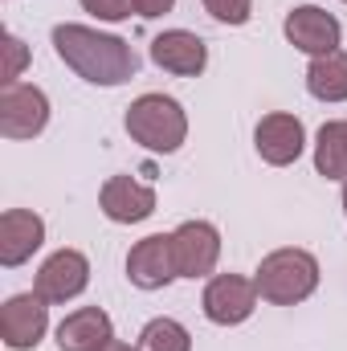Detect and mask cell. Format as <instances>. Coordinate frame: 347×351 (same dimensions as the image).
<instances>
[{
    "mask_svg": "<svg viewBox=\"0 0 347 351\" xmlns=\"http://www.w3.org/2000/svg\"><path fill=\"white\" fill-rule=\"evenodd\" d=\"M200 4H204V12H208L213 21L233 25V29L254 16V0H200Z\"/></svg>",
    "mask_w": 347,
    "mask_h": 351,
    "instance_id": "d6986e66",
    "label": "cell"
},
{
    "mask_svg": "<svg viewBox=\"0 0 347 351\" xmlns=\"http://www.w3.org/2000/svg\"><path fill=\"white\" fill-rule=\"evenodd\" d=\"M78 4L86 8L90 16L106 21V25H119V21H127L135 12V0H78Z\"/></svg>",
    "mask_w": 347,
    "mask_h": 351,
    "instance_id": "44dd1931",
    "label": "cell"
},
{
    "mask_svg": "<svg viewBox=\"0 0 347 351\" xmlns=\"http://www.w3.org/2000/svg\"><path fill=\"white\" fill-rule=\"evenodd\" d=\"M53 49L90 86H123L139 70V53L131 49V41L98 33L90 25H53Z\"/></svg>",
    "mask_w": 347,
    "mask_h": 351,
    "instance_id": "6da1fadb",
    "label": "cell"
},
{
    "mask_svg": "<svg viewBox=\"0 0 347 351\" xmlns=\"http://www.w3.org/2000/svg\"><path fill=\"white\" fill-rule=\"evenodd\" d=\"M98 208L115 225H139L156 213V188L139 184L135 176H110L98 192Z\"/></svg>",
    "mask_w": 347,
    "mask_h": 351,
    "instance_id": "4fadbf2b",
    "label": "cell"
},
{
    "mask_svg": "<svg viewBox=\"0 0 347 351\" xmlns=\"http://www.w3.org/2000/svg\"><path fill=\"white\" fill-rule=\"evenodd\" d=\"M123 127L139 147H147L156 156H172L188 139V114L172 94H139L127 106Z\"/></svg>",
    "mask_w": 347,
    "mask_h": 351,
    "instance_id": "7a4b0ae2",
    "label": "cell"
},
{
    "mask_svg": "<svg viewBox=\"0 0 347 351\" xmlns=\"http://www.w3.org/2000/svg\"><path fill=\"white\" fill-rule=\"evenodd\" d=\"M344 217H347V180H344Z\"/></svg>",
    "mask_w": 347,
    "mask_h": 351,
    "instance_id": "cb8c5ba5",
    "label": "cell"
},
{
    "mask_svg": "<svg viewBox=\"0 0 347 351\" xmlns=\"http://www.w3.org/2000/svg\"><path fill=\"white\" fill-rule=\"evenodd\" d=\"M127 278L135 290H164L176 278V254H172V233H152L131 245L127 254Z\"/></svg>",
    "mask_w": 347,
    "mask_h": 351,
    "instance_id": "8fae6325",
    "label": "cell"
},
{
    "mask_svg": "<svg viewBox=\"0 0 347 351\" xmlns=\"http://www.w3.org/2000/svg\"><path fill=\"white\" fill-rule=\"evenodd\" d=\"M45 245V221L29 208H4L0 213V265L16 269Z\"/></svg>",
    "mask_w": 347,
    "mask_h": 351,
    "instance_id": "5bb4252c",
    "label": "cell"
},
{
    "mask_svg": "<svg viewBox=\"0 0 347 351\" xmlns=\"http://www.w3.org/2000/svg\"><path fill=\"white\" fill-rule=\"evenodd\" d=\"M0 49H4V86H12V82H21V74L29 66V49H25V41L16 33H4Z\"/></svg>",
    "mask_w": 347,
    "mask_h": 351,
    "instance_id": "ffe728a7",
    "label": "cell"
},
{
    "mask_svg": "<svg viewBox=\"0 0 347 351\" xmlns=\"http://www.w3.org/2000/svg\"><path fill=\"white\" fill-rule=\"evenodd\" d=\"M254 282H258L261 302L298 306V302H307L319 290V258L311 250H294V245L274 250V254L261 258Z\"/></svg>",
    "mask_w": 347,
    "mask_h": 351,
    "instance_id": "3957f363",
    "label": "cell"
},
{
    "mask_svg": "<svg viewBox=\"0 0 347 351\" xmlns=\"http://www.w3.org/2000/svg\"><path fill=\"white\" fill-rule=\"evenodd\" d=\"M49 127V98L33 82H12L0 90V135L4 139H37Z\"/></svg>",
    "mask_w": 347,
    "mask_h": 351,
    "instance_id": "5b68a950",
    "label": "cell"
},
{
    "mask_svg": "<svg viewBox=\"0 0 347 351\" xmlns=\"http://www.w3.org/2000/svg\"><path fill=\"white\" fill-rule=\"evenodd\" d=\"M282 33L307 58H323V53L339 49V41H344V25L319 4H294L282 21Z\"/></svg>",
    "mask_w": 347,
    "mask_h": 351,
    "instance_id": "52a82bcc",
    "label": "cell"
},
{
    "mask_svg": "<svg viewBox=\"0 0 347 351\" xmlns=\"http://www.w3.org/2000/svg\"><path fill=\"white\" fill-rule=\"evenodd\" d=\"M258 282L241 278V274H217L208 278L204 294H200V311L208 323L217 327H241L254 311H258Z\"/></svg>",
    "mask_w": 347,
    "mask_h": 351,
    "instance_id": "277c9868",
    "label": "cell"
},
{
    "mask_svg": "<svg viewBox=\"0 0 347 351\" xmlns=\"http://www.w3.org/2000/svg\"><path fill=\"white\" fill-rule=\"evenodd\" d=\"M115 339V323L102 306H78L58 323V348L62 351H98Z\"/></svg>",
    "mask_w": 347,
    "mask_h": 351,
    "instance_id": "9a60e30c",
    "label": "cell"
},
{
    "mask_svg": "<svg viewBox=\"0 0 347 351\" xmlns=\"http://www.w3.org/2000/svg\"><path fill=\"white\" fill-rule=\"evenodd\" d=\"M307 90L319 102H347V53L344 49L311 58V66H307Z\"/></svg>",
    "mask_w": 347,
    "mask_h": 351,
    "instance_id": "2e32d148",
    "label": "cell"
},
{
    "mask_svg": "<svg viewBox=\"0 0 347 351\" xmlns=\"http://www.w3.org/2000/svg\"><path fill=\"white\" fill-rule=\"evenodd\" d=\"M147 53L164 74H176V78H200L208 66V45L192 29H164Z\"/></svg>",
    "mask_w": 347,
    "mask_h": 351,
    "instance_id": "7c38bea8",
    "label": "cell"
},
{
    "mask_svg": "<svg viewBox=\"0 0 347 351\" xmlns=\"http://www.w3.org/2000/svg\"><path fill=\"white\" fill-rule=\"evenodd\" d=\"M98 351H139V348H131V343H123V339H110L106 348H98Z\"/></svg>",
    "mask_w": 347,
    "mask_h": 351,
    "instance_id": "603a6c76",
    "label": "cell"
},
{
    "mask_svg": "<svg viewBox=\"0 0 347 351\" xmlns=\"http://www.w3.org/2000/svg\"><path fill=\"white\" fill-rule=\"evenodd\" d=\"M315 172L323 180H347V119H331L315 135Z\"/></svg>",
    "mask_w": 347,
    "mask_h": 351,
    "instance_id": "e0dca14e",
    "label": "cell"
},
{
    "mask_svg": "<svg viewBox=\"0 0 347 351\" xmlns=\"http://www.w3.org/2000/svg\"><path fill=\"white\" fill-rule=\"evenodd\" d=\"M344 4H347V0H344Z\"/></svg>",
    "mask_w": 347,
    "mask_h": 351,
    "instance_id": "d4e9b609",
    "label": "cell"
},
{
    "mask_svg": "<svg viewBox=\"0 0 347 351\" xmlns=\"http://www.w3.org/2000/svg\"><path fill=\"white\" fill-rule=\"evenodd\" d=\"M254 147H258V156L270 168H286V164H294L307 152V127H302L298 114L270 110L254 127Z\"/></svg>",
    "mask_w": 347,
    "mask_h": 351,
    "instance_id": "30bf717a",
    "label": "cell"
},
{
    "mask_svg": "<svg viewBox=\"0 0 347 351\" xmlns=\"http://www.w3.org/2000/svg\"><path fill=\"white\" fill-rule=\"evenodd\" d=\"M86 286H90V262L82 250H58V254H49L41 262V269H37V278H33V290L49 306L74 302Z\"/></svg>",
    "mask_w": 347,
    "mask_h": 351,
    "instance_id": "9c48e42d",
    "label": "cell"
},
{
    "mask_svg": "<svg viewBox=\"0 0 347 351\" xmlns=\"http://www.w3.org/2000/svg\"><path fill=\"white\" fill-rule=\"evenodd\" d=\"M49 331V302L37 290L12 294L0 306V339L8 351H33Z\"/></svg>",
    "mask_w": 347,
    "mask_h": 351,
    "instance_id": "8992f818",
    "label": "cell"
},
{
    "mask_svg": "<svg viewBox=\"0 0 347 351\" xmlns=\"http://www.w3.org/2000/svg\"><path fill=\"white\" fill-rule=\"evenodd\" d=\"M135 348L139 351H192V335H188L184 323H176V319H168V315H160V319H152V323L139 331Z\"/></svg>",
    "mask_w": 347,
    "mask_h": 351,
    "instance_id": "ac0fdd59",
    "label": "cell"
},
{
    "mask_svg": "<svg viewBox=\"0 0 347 351\" xmlns=\"http://www.w3.org/2000/svg\"><path fill=\"white\" fill-rule=\"evenodd\" d=\"M176 0H135V16H143V21H156V16H164V12H172Z\"/></svg>",
    "mask_w": 347,
    "mask_h": 351,
    "instance_id": "7402d4cb",
    "label": "cell"
},
{
    "mask_svg": "<svg viewBox=\"0 0 347 351\" xmlns=\"http://www.w3.org/2000/svg\"><path fill=\"white\" fill-rule=\"evenodd\" d=\"M172 254L180 278H208L221 262V233L213 221H184L172 229Z\"/></svg>",
    "mask_w": 347,
    "mask_h": 351,
    "instance_id": "ba28073f",
    "label": "cell"
}]
</instances>
